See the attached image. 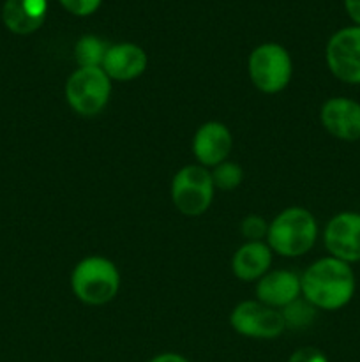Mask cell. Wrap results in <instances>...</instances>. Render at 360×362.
Wrapping results in <instances>:
<instances>
[{"label":"cell","mask_w":360,"mask_h":362,"mask_svg":"<svg viewBox=\"0 0 360 362\" xmlns=\"http://www.w3.org/2000/svg\"><path fill=\"white\" fill-rule=\"evenodd\" d=\"M323 243L330 257L346 264L360 262V214L339 212L327 223Z\"/></svg>","instance_id":"cell-9"},{"label":"cell","mask_w":360,"mask_h":362,"mask_svg":"<svg viewBox=\"0 0 360 362\" xmlns=\"http://www.w3.org/2000/svg\"><path fill=\"white\" fill-rule=\"evenodd\" d=\"M229 324L239 334L254 339H274L286 329L281 311L260 300L240 303L232 311Z\"/></svg>","instance_id":"cell-7"},{"label":"cell","mask_w":360,"mask_h":362,"mask_svg":"<svg viewBox=\"0 0 360 362\" xmlns=\"http://www.w3.org/2000/svg\"><path fill=\"white\" fill-rule=\"evenodd\" d=\"M288 362H328L325 354L321 350L313 349V346H306V349H300L289 357Z\"/></svg>","instance_id":"cell-21"},{"label":"cell","mask_w":360,"mask_h":362,"mask_svg":"<svg viewBox=\"0 0 360 362\" xmlns=\"http://www.w3.org/2000/svg\"><path fill=\"white\" fill-rule=\"evenodd\" d=\"M147 62V53L143 48L133 42H120L109 46L101 67L109 80L129 81L145 73Z\"/></svg>","instance_id":"cell-12"},{"label":"cell","mask_w":360,"mask_h":362,"mask_svg":"<svg viewBox=\"0 0 360 362\" xmlns=\"http://www.w3.org/2000/svg\"><path fill=\"white\" fill-rule=\"evenodd\" d=\"M48 2L46 0H6L2 20L11 32L27 35L44 23Z\"/></svg>","instance_id":"cell-14"},{"label":"cell","mask_w":360,"mask_h":362,"mask_svg":"<svg viewBox=\"0 0 360 362\" xmlns=\"http://www.w3.org/2000/svg\"><path fill=\"white\" fill-rule=\"evenodd\" d=\"M240 230L249 243H254V240H261L267 237L268 223L260 216H247L240 225Z\"/></svg>","instance_id":"cell-19"},{"label":"cell","mask_w":360,"mask_h":362,"mask_svg":"<svg viewBox=\"0 0 360 362\" xmlns=\"http://www.w3.org/2000/svg\"><path fill=\"white\" fill-rule=\"evenodd\" d=\"M150 362H189V361L184 359V357L179 356V354H161V356L154 357Z\"/></svg>","instance_id":"cell-23"},{"label":"cell","mask_w":360,"mask_h":362,"mask_svg":"<svg viewBox=\"0 0 360 362\" xmlns=\"http://www.w3.org/2000/svg\"><path fill=\"white\" fill-rule=\"evenodd\" d=\"M300 293H302L300 278L292 271L267 272L263 278L258 279V300L275 310L292 304L293 300L299 299Z\"/></svg>","instance_id":"cell-13"},{"label":"cell","mask_w":360,"mask_h":362,"mask_svg":"<svg viewBox=\"0 0 360 362\" xmlns=\"http://www.w3.org/2000/svg\"><path fill=\"white\" fill-rule=\"evenodd\" d=\"M272 264V250L263 240L246 243L233 255V274L242 281H254L267 274Z\"/></svg>","instance_id":"cell-15"},{"label":"cell","mask_w":360,"mask_h":362,"mask_svg":"<svg viewBox=\"0 0 360 362\" xmlns=\"http://www.w3.org/2000/svg\"><path fill=\"white\" fill-rule=\"evenodd\" d=\"M109 46L95 35H85L74 46V59L80 67H101Z\"/></svg>","instance_id":"cell-16"},{"label":"cell","mask_w":360,"mask_h":362,"mask_svg":"<svg viewBox=\"0 0 360 362\" xmlns=\"http://www.w3.org/2000/svg\"><path fill=\"white\" fill-rule=\"evenodd\" d=\"M320 119L328 134L341 141L360 140V103L355 99L330 98L323 103Z\"/></svg>","instance_id":"cell-10"},{"label":"cell","mask_w":360,"mask_h":362,"mask_svg":"<svg viewBox=\"0 0 360 362\" xmlns=\"http://www.w3.org/2000/svg\"><path fill=\"white\" fill-rule=\"evenodd\" d=\"M268 246L281 257H302L318 239V223L304 207L284 209L268 225Z\"/></svg>","instance_id":"cell-2"},{"label":"cell","mask_w":360,"mask_h":362,"mask_svg":"<svg viewBox=\"0 0 360 362\" xmlns=\"http://www.w3.org/2000/svg\"><path fill=\"white\" fill-rule=\"evenodd\" d=\"M233 147V138L222 122H205L198 127L193 138V152L201 166H217L226 161Z\"/></svg>","instance_id":"cell-11"},{"label":"cell","mask_w":360,"mask_h":362,"mask_svg":"<svg viewBox=\"0 0 360 362\" xmlns=\"http://www.w3.org/2000/svg\"><path fill=\"white\" fill-rule=\"evenodd\" d=\"M293 74L289 53L275 42L261 45L249 57V76L258 90L275 94L288 87Z\"/></svg>","instance_id":"cell-6"},{"label":"cell","mask_w":360,"mask_h":362,"mask_svg":"<svg viewBox=\"0 0 360 362\" xmlns=\"http://www.w3.org/2000/svg\"><path fill=\"white\" fill-rule=\"evenodd\" d=\"M112 80L102 67H78L66 83V99L83 117L97 115L108 105Z\"/></svg>","instance_id":"cell-5"},{"label":"cell","mask_w":360,"mask_h":362,"mask_svg":"<svg viewBox=\"0 0 360 362\" xmlns=\"http://www.w3.org/2000/svg\"><path fill=\"white\" fill-rule=\"evenodd\" d=\"M60 4L76 16H88V14L97 11V7L101 6V0H60Z\"/></svg>","instance_id":"cell-20"},{"label":"cell","mask_w":360,"mask_h":362,"mask_svg":"<svg viewBox=\"0 0 360 362\" xmlns=\"http://www.w3.org/2000/svg\"><path fill=\"white\" fill-rule=\"evenodd\" d=\"M212 180H214V186L217 189L222 191H232L235 187L240 186L244 179V172L236 163H229L224 161L221 165L214 166L212 170Z\"/></svg>","instance_id":"cell-18"},{"label":"cell","mask_w":360,"mask_h":362,"mask_svg":"<svg viewBox=\"0 0 360 362\" xmlns=\"http://www.w3.org/2000/svg\"><path fill=\"white\" fill-rule=\"evenodd\" d=\"M304 299L316 310L337 311L349 304L356 290L352 265L334 257L314 262L300 278Z\"/></svg>","instance_id":"cell-1"},{"label":"cell","mask_w":360,"mask_h":362,"mask_svg":"<svg viewBox=\"0 0 360 362\" xmlns=\"http://www.w3.org/2000/svg\"><path fill=\"white\" fill-rule=\"evenodd\" d=\"M282 318H284L286 327L304 329L309 327L316 318V308L306 299H295L292 304L282 308Z\"/></svg>","instance_id":"cell-17"},{"label":"cell","mask_w":360,"mask_h":362,"mask_svg":"<svg viewBox=\"0 0 360 362\" xmlns=\"http://www.w3.org/2000/svg\"><path fill=\"white\" fill-rule=\"evenodd\" d=\"M327 66L342 83L360 85V27L341 28L327 45Z\"/></svg>","instance_id":"cell-8"},{"label":"cell","mask_w":360,"mask_h":362,"mask_svg":"<svg viewBox=\"0 0 360 362\" xmlns=\"http://www.w3.org/2000/svg\"><path fill=\"white\" fill-rule=\"evenodd\" d=\"M73 292L88 306H102L115 299L120 288V274L112 260L102 257L83 258L71 276Z\"/></svg>","instance_id":"cell-3"},{"label":"cell","mask_w":360,"mask_h":362,"mask_svg":"<svg viewBox=\"0 0 360 362\" xmlns=\"http://www.w3.org/2000/svg\"><path fill=\"white\" fill-rule=\"evenodd\" d=\"M344 9L355 25L360 27V0H344Z\"/></svg>","instance_id":"cell-22"},{"label":"cell","mask_w":360,"mask_h":362,"mask_svg":"<svg viewBox=\"0 0 360 362\" xmlns=\"http://www.w3.org/2000/svg\"><path fill=\"white\" fill-rule=\"evenodd\" d=\"M214 180L208 168L201 165H187L173 177L172 200L180 214L196 218L208 211L214 200Z\"/></svg>","instance_id":"cell-4"}]
</instances>
